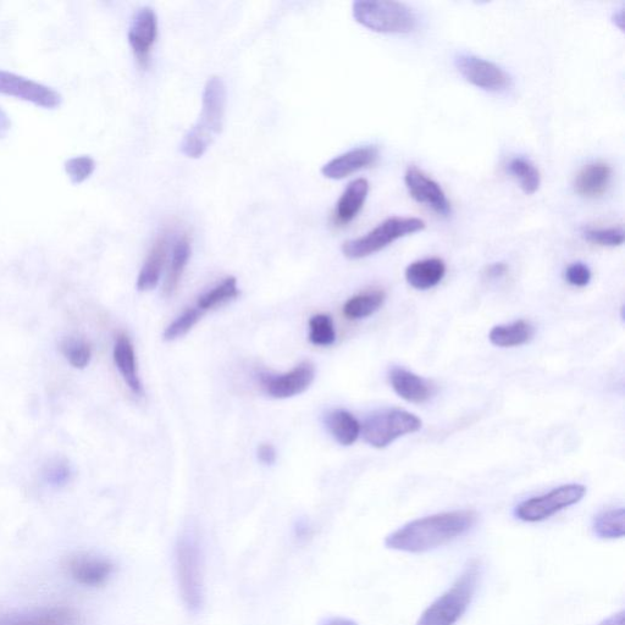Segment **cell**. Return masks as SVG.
Instances as JSON below:
<instances>
[{
  "mask_svg": "<svg viewBox=\"0 0 625 625\" xmlns=\"http://www.w3.org/2000/svg\"><path fill=\"white\" fill-rule=\"evenodd\" d=\"M477 521L478 514L469 510L433 514L409 522L387 535L385 546L408 553L428 552L466 535Z\"/></svg>",
  "mask_w": 625,
  "mask_h": 625,
  "instance_id": "cell-1",
  "label": "cell"
},
{
  "mask_svg": "<svg viewBox=\"0 0 625 625\" xmlns=\"http://www.w3.org/2000/svg\"><path fill=\"white\" fill-rule=\"evenodd\" d=\"M226 102L228 92L224 80L219 76L209 77L203 90L201 116L182 140L180 145L182 154L192 159L204 156L215 138L223 131Z\"/></svg>",
  "mask_w": 625,
  "mask_h": 625,
  "instance_id": "cell-2",
  "label": "cell"
},
{
  "mask_svg": "<svg viewBox=\"0 0 625 625\" xmlns=\"http://www.w3.org/2000/svg\"><path fill=\"white\" fill-rule=\"evenodd\" d=\"M483 574L479 560L470 561L461 575L419 617L416 625H456L472 604Z\"/></svg>",
  "mask_w": 625,
  "mask_h": 625,
  "instance_id": "cell-3",
  "label": "cell"
},
{
  "mask_svg": "<svg viewBox=\"0 0 625 625\" xmlns=\"http://www.w3.org/2000/svg\"><path fill=\"white\" fill-rule=\"evenodd\" d=\"M176 578L182 601L192 612L201 610L204 602L203 556L198 540L182 535L175 549Z\"/></svg>",
  "mask_w": 625,
  "mask_h": 625,
  "instance_id": "cell-4",
  "label": "cell"
},
{
  "mask_svg": "<svg viewBox=\"0 0 625 625\" xmlns=\"http://www.w3.org/2000/svg\"><path fill=\"white\" fill-rule=\"evenodd\" d=\"M353 18L370 31L379 33H409L417 27V16L408 5L400 2L358 0L353 3Z\"/></svg>",
  "mask_w": 625,
  "mask_h": 625,
  "instance_id": "cell-5",
  "label": "cell"
},
{
  "mask_svg": "<svg viewBox=\"0 0 625 625\" xmlns=\"http://www.w3.org/2000/svg\"><path fill=\"white\" fill-rule=\"evenodd\" d=\"M425 229L424 220L418 218L392 217L386 219L367 235L358 239L346 241L342 246V253L348 259L367 258L383 251L397 240Z\"/></svg>",
  "mask_w": 625,
  "mask_h": 625,
  "instance_id": "cell-6",
  "label": "cell"
},
{
  "mask_svg": "<svg viewBox=\"0 0 625 625\" xmlns=\"http://www.w3.org/2000/svg\"><path fill=\"white\" fill-rule=\"evenodd\" d=\"M422 420L402 409H387L374 413L362 427L363 438L375 448H385L402 436L417 433Z\"/></svg>",
  "mask_w": 625,
  "mask_h": 625,
  "instance_id": "cell-7",
  "label": "cell"
},
{
  "mask_svg": "<svg viewBox=\"0 0 625 625\" xmlns=\"http://www.w3.org/2000/svg\"><path fill=\"white\" fill-rule=\"evenodd\" d=\"M586 488L580 484L562 485L545 495L532 497L514 510V516L525 523L544 522L555 514L577 505L584 499Z\"/></svg>",
  "mask_w": 625,
  "mask_h": 625,
  "instance_id": "cell-8",
  "label": "cell"
},
{
  "mask_svg": "<svg viewBox=\"0 0 625 625\" xmlns=\"http://www.w3.org/2000/svg\"><path fill=\"white\" fill-rule=\"evenodd\" d=\"M458 73L469 84L488 92L506 91L511 86V76L501 66L474 54L461 53L455 59Z\"/></svg>",
  "mask_w": 625,
  "mask_h": 625,
  "instance_id": "cell-9",
  "label": "cell"
},
{
  "mask_svg": "<svg viewBox=\"0 0 625 625\" xmlns=\"http://www.w3.org/2000/svg\"><path fill=\"white\" fill-rule=\"evenodd\" d=\"M0 93L47 109L58 108L63 101L62 94L52 87L5 70H0Z\"/></svg>",
  "mask_w": 625,
  "mask_h": 625,
  "instance_id": "cell-10",
  "label": "cell"
},
{
  "mask_svg": "<svg viewBox=\"0 0 625 625\" xmlns=\"http://www.w3.org/2000/svg\"><path fill=\"white\" fill-rule=\"evenodd\" d=\"M315 378V368L311 362H303L291 372L281 375H262L261 385L265 394L285 400L303 394Z\"/></svg>",
  "mask_w": 625,
  "mask_h": 625,
  "instance_id": "cell-11",
  "label": "cell"
},
{
  "mask_svg": "<svg viewBox=\"0 0 625 625\" xmlns=\"http://www.w3.org/2000/svg\"><path fill=\"white\" fill-rule=\"evenodd\" d=\"M405 184L414 201L425 204L442 217L451 214V203L442 187L414 165L406 171Z\"/></svg>",
  "mask_w": 625,
  "mask_h": 625,
  "instance_id": "cell-12",
  "label": "cell"
},
{
  "mask_svg": "<svg viewBox=\"0 0 625 625\" xmlns=\"http://www.w3.org/2000/svg\"><path fill=\"white\" fill-rule=\"evenodd\" d=\"M158 37V16L156 11L143 7L137 11L129 31V42L137 62L146 66L154 43Z\"/></svg>",
  "mask_w": 625,
  "mask_h": 625,
  "instance_id": "cell-13",
  "label": "cell"
},
{
  "mask_svg": "<svg viewBox=\"0 0 625 625\" xmlns=\"http://www.w3.org/2000/svg\"><path fill=\"white\" fill-rule=\"evenodd\" d=\"M71 578L77 584L99 588L107 584L114 573V564L107 558L90 555V553H76L66 563Z\"/></svg>",
  "mask_w": 625,
  "mask_h": 625,
  "instance_id": "cell-14",
  "label": "cell"
},
{
  "mask_svg": "<svg viewBox=\"0 0 625 625\" xmlns=\"http://www.w3.org/2000/svg\"><path fill=\"white\" fill-rule=\"evenodd\" d=\"M379 159V149L376 146H363L351 149L341 156L331 159L322 168L326 179L342 180L359 170L372 167Z\"/></svg>",
  "mask_w": 625,
  "mask_h": 625,
  "instance_id": "cell-15",
  "label": "cell"
},
{
  "mask_svg": "<svg viewBox=\"0 0 625 625\" xmlns=\"http://www.w3.org/2000/svg\"><path fill=\"white\" fill-rule=\"evenodd\" d=\"M390 383L398 396L417 405L429 401L434 394L433 386L427 380L403 368L391 370Z\"/></svg>",
  "mask_w": 625,
  "mask_h": 625,
  "instance_id": "cell-16",
  "label": "cell"
},
{
  "mask_svg": "<svg viewBox=\"0 0 625 625\" xmlns=\"http://www.w3.org/2000/svg\"><path fill=\"white\" fill-rule=\"evenodd\" d=\"M612 168L604 162L585 165L574 181L575 192L584 198H597L610 187Z\"/></svg>",
  "mask_w": 625,
  "mask_h": 625,
  "instance_id": "cell-17",
  "label": "cell"
},
{
  "mask_svg": "<svg viewBox=\"0 0 625 625\" xmlns=\"http://www.w3.org/2000/svg\"><path fill=\"white\" fill-rule=\"evenodd\" d=\"M113 356L126 385L136 396H142L143 386L138 376L135 348L129 336L120 334L116 337Z\"/></svg>",
  "mask_w": 625,
  "mask_h": 625,
  "instance_id": "cell-18",
  "label": "cell"
},
{
  "mask_svg": "<svg viewBox=\"0 0 625 625\" xmlns=\"http://www.w3.org/2000/svg\"><path fill=\"white\" fill-rule=\"evenodd\" d=\"M369 193V182L365 179L352 181L342 193L335 209V223L340 226L350 224L361 212Z\"/></svg>",
  "mask_w": 625,
  "mask_h": 625,
  "instance_id": "cell-19",
  "label": "cell"
},
{
  "mask_svg": "<svg viewBox=\"0 0 625 625\" xmlns=\"http://www.w3.org/2000/svg\"><path fill=\"white\" fill-rule=\"evenodd\" d=\"M446 275V264L440 258L414 262L406 269V280L413 289L427 291L438 286Z\"/></svg>",
  "mask_w": 625,
  "mask_h": 625,
  "instance_id": "cell-20",
  "label": "cell"
},
{
  "mask_svg": "<svg viewBox=\"0 0 625 625\" xmlns=\"http://www.w3.org/2000/svg\"><path fill=\"white\" fill-rule=\"evenodd\" d=\"M168 256V236H159L149 252L137 279V289L146 292L156 289Z\"/></svg>",
  "mask_w": 625,
  "mask_h": 625,
  "instance_id": "cell-21",
  "label": "cell"
},
{
  "mask_svg": "<svg viewBox=\"0 0 625 625\" xmlns=\"http://www.w3.org/2000/svg\"><path fill=\"white\" fill-rule=\"evenodd\" d=\"M535 334L534 326L527 320H518L512 324L497 325L490 331L492 345L501 348L518 347L528 344Z\"/></svg>",
  "mask_w": 625,
  "mask_h": 625,
  "instance_id": "cell-22",
  "label": "cell"
},
{
  "mask_svg": "<svg viewBox=\"0 0 625 625\" xmlns=\"http://www.w3.org/2000/svg\"><path fill=\"white\" fill-rule=\"evenodd\" d=\"M326 428L342 446H351L361 435L362 427L355 416L344 409H336L325 418Z\"/></svg>",
  "mask_w": 625,
  "mask_h": 625,
  "instance_id": "cell-23",
  "label": "cell"
},
{
  "mask_svg": "<svg viewBox=\"0 0 625 625\" xmlns=\"http://www.w3.org/2000/svg\"><path fill=\"white\" fill-rule=\"evenodd\" d=\"M385 298V292L380 290L359 293L345 303V317L350 320L368 318L383 307Z\"/></svg>",
  "mask_w": 625,
  "mask_h": 625,
  "instance_id": "cell-24",
  "label": "cell"
},
{
  "mask_svg": "<svg viewBox=\"0 0 625 625\" xmlns=\"http://www.w3.org/2000/svg\"><path fill=\"white\" fill-rule=\"evenodd\" d=\"M191 257V245L190 241L186 237H182L175 243L173 250V258H171V264L167 279L164 284V296H173L176 290L179 289L182 276H184L185 269L188 261Z\"/></svg>",
  "mask_w": 625,
  "mask_h": 625,
  "instance_id": "cell-25",
  "label": "cell"
},
{
  "mask_svg": "<svg viewBox=\"0 0 625 625\" xmlns=\"http://www.w3.org/2000/svg\"><path fill=\"white\" fill-rule=\"evenodd\" d=\"M593 530L600 539H621L625 534L624 508H613L597 514L593 522Z\"/></svg>",
  "mask_w": 625,
  "mask_h": 625,
  "instance_id": "cell-26",
  "label": "cell"
},
{
  "mask_svg": "<svg viewBox=\"0 0 625 625\" xmlns=\"http://www.w3.org/2000/svg\"><path fill=\"white\" fill-rule=\"evenodd\" d=\"M507 171L521 185L524 193L534 195L541 185V175L538 168L523 157L513 158L507 165Z\"/></svg>",
  "mask_w": 625,
  "mask_h": 625,
  "instance_id": "cell-27",
  "label": "cell"
},
{
  "mask_svg": "<svg viewBox=\"0 0 625 625\" xmlns=\"http://www.w3.org/2000/svg\"><path fill=\"white\" fill-rule=\"evenodd\" d=\"M239 296L240 291L239 287H237V280L234 276H229V278L215 286L213 290L199 297L197 307L202 312L212 311V309L223 306V304L235 300Z\"/></svg>",
  "mask_w": 625,
  "mask_h": 625,
  "instance_id": "cell-28",
  "label": "cell"
},
{
  "mask_svg": "<svg viewBox=\"0 0 625 625\" xmlns=\"http://www.w3.org/2000/svg\"><path fill=\"white\" fill-rule=\"evenodd\" d=\"M309 341L315 346L328 347L336 341L333 318L328 314H315L309 320Z\"/></svg>",
  "mask_w": 625,
  "mask_h": 625,
  "instance_id": "cell-29",
  "label": "cell"
},
{
  "mask_svg": "<svg viewBox=\"0 0 625 625\" xmlns=\"http://www.w3.org/2000/svg\"><path fill=\"white\" fill-rule=\"evenodd\" d=\"M62 352L74 368L84 369L90 364L92 347L84 339H77V337L65 339L62 344Z\"/></svg>",
  "mask_w": 625,
  "mask_h": 625,
  "instance_id": "cell-30",
  "label": "cell"
},
{
  "mask_svg": "<svg viewBox=\"0 0 625 625\" xmlns=\"http://www.w3.org/2000/svg\"><path fill=\"white\" fill-rule=\"evenodd\" d=\"M202 314L203 312L198 307L187 308L184 313L179 315V317L165 329L164 340L175 341L185 336L188 331H191L193 326L199 322Z\"/></svg>",
  "mask_w": 625,
  "mask_h": 625,
  "instance_id": "cell-31",
  "label": "cell"
},
{
  "mask_svg": "<svg viewBox=\"0 0 625 625\" xmlns=\"http://www.w3.org/2000/svg\"><path fill=\"white\" fill-rule=\"evenodd\" d=\"M583 236L586 241L601 247H619L624 243L622 228L585 229Z\"/></svg>",
  "mask_w": 625,
  "mask_h": 625,
  "instance_id": "cell-32",
  "label": "cell"
},
{
  "mask_svg": "<svg viewBox=\"0 0 625 625\" xmlns=\"http://www.w3.org/2000/svg\"><path fill=\"white\" fill-rule=\"evenodd\" d=\"M27 623L29 625H79V616L71 608H53Z\"/></svg>",
  "mask_w": 625,
  "mask_h": 625,
  "instance_id": "cell-33",
  "label": "cell"
},
{
  "mask_svg": "<svg viewBox=\"0 0 625 625\" xmlns=\"http://www.w3.org/2000/svg\"><path fill=\"white\" fill-rule=\"evenodd\" d=\"M96 162L90 156H80L66 160L65 170L74 184H81L93 174Z\"/></svg>",
  "mask_w": 625,
  "mask_h": 625,
  "instance_id": "cell-34",
  "label": "cell"
},
{
  "mask_svg": "<svg viewBox=\"0 0 625 625\" xmlns=\"http://www.w3.org/2000/svg\"><path fill=\"white\" fill-rule=\"evenodd\" d=\"M71 469L68 463L63 461H54L48 464L46 470V478L49 484L53 486H63L70 480Z\"/></svg>",
  "mask_w": 625,
  "mask_h": 625,
  "instance_id": "cell-35",
  "label": "cell"
},
{
  "mask_svg": "<svg viewBox=\"0 0 625 625\" xmlns=\"http://www.w3.org/2000/svg\"><path fill=\"white\" fill-rule=\"evenodd\" d=\"M566 280L575 287H585L591 281V271L588 265L573 263L566 270Z\"/></svg>",
  "mask_w": 625,
  "mask_h": 625,
  "instance_id": "cell-36",
  "label": "cell"
},
{
  "mask_svg": "<svg viewBox=\"0 0 625 625\" xmlns=\"http://www.w3.org/2000/svg\"><path fill=\"white\" fill-rule=\"evenodd\" d=\"M258 458L267 466L270 464H274L276 461V451L275 448L269 444H263L258 448Z\"/></svg>",
  "mask_w": 625,
  "mask_h": 625,
  "instance_id": "cell-37",
  "label": "cell"
},
{
  "mask_svg": "<svg viewBox=\"0 0 625 625\" xmlns=\"http://www.w3.org/2000/svg\"><path fill=\"white\" fill-rule=\"evenodd\" d=\"M507 271L508 267L506 264L495 263L489 265V267L485 269V276L491 280L501 279L507 274Z\"/></svg>",
  "mask_w": 625,
  "mask_h": 625,
  "instance_id": "cell-38",
  "label": "cell"
},
{
  "mask_svg": "<svg viewBox=\"0 0 625 625\" xmlns=\"http://www.w3.org/2000/svg\"><path fill=\"white\" fill-rule=\"evenodd\" d=\"M10 129V118L8 114L5 113L2 108H0V138H4L5 136H7Z\"/></svg>",
  "mask_w": 625,
  "mask_h": 625,
  "instance_id": "cell-39",
  "label": "cell"
},
{
  "mask_svg": "<svg viewBox=\"0 0 625 625\" xmlns=\"http://www.w3.org/2000/svg\"><path fill=\"white\" fill-rule=\"evenodd\" d=\"M597 625H625V612H618Z\"/></svg>",
  "mask_w": 625,
  "mask_h": 625,
  "instance_id": "cell-40",
  "label": "cell"
},
{
  "mask_svg": "<svg viewBox=\"0 0 625 625\" xmlns=\"http://www.w3.org/2000/svg\"><path fill=\"white\" fill-rule=\"evenodd\" d=\"M323 625H358L356 622L351 621V619L336 617L328 619Z\"/></svg>",
  "mask_w": 625,
  "mask_h": 625,
  "instance_id": "cell-41",
  "label": "cell"
},
{
  "mask_svg": "<svg viewBox=\"0 0 625 625\" xmlns=\"http://www.w3.org/2000/svg\"><path fill=\"white\" fill-rule=\"evenodd\" d=\"M296 536L300 540H306L309 536V529L307 525L298 524L296 528Z\"/></svg>",
  "mask_w": 625,
  "mask_h": 625,
  "instance_id": "cell-42",
  "label": "cell"
},
{
  "mask_svg": "<svg viewBox=\"0 0 625 625\" xmlns=\"http://www.w3.org/2000/svg\"><path fill=\"white\" fill-rule=\"evenodd\" d=\"M20 625H29V623H27V622H26V623H22V624H20Z\"/></svg>",
  "mask_w": 625,
  "mask_h": 625,
  "instance_id": "cell-43",
  "label": "cell"
}]
</instances>
